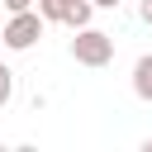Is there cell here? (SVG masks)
Masks as SVG:
<instances>
[{"mask_svg":"<svg viewBox=\"0 0 152 152\" xmlns=\"http://www.w3.org/2000/svg\"><path fill=\"white\" fill-rule=\"evenodd\" d=\"M142 24H152V0H142Z\"/></svg>","mask_w":152,"mask_h":152,"instance_id":"ba28073f","label":"cell"},{"mask_svg":"<svg viewBox=\"0 0 152 152\" xmlns=\"http://www.w3.org/2000/svg\"><path fill=\"white\" fill-rule=\"evenodd\" d=\"M90 5H95V10H114L119 0H90Z\"/></svg>","mask_w":152,"mask_h":152,"instance_id":"52a82bcc","label":"cell"},{"mask_svg":"<svg viewBox=\"0 0 152 152\" xmlns=\"http://www.w3.org/2000/svg\"><path fill=\"white\" fill-rule=\"evenodd\" d=\"M43 24H71V28H86L90 24V0H33Z\"/></svg>","mask_w":152,"mask_h":152,"instance_id":"3957f363","label":"cell"},{"mask_svg":"<svg viewBox=\"0 0 152 152\" xmlns=\"http://www.w3.org/2000/svg\"><path fill=\"white\" fill-rule=\"evenodd\" d=\"M0 5H5L10 14H14V10H33V0H0Z\"/></svg>","mask_w":152,"mask_h":152,"instance_id":"8992f818","label":"cell"},{"mask_svg":"<svg viewBox=\"0 0 152 152\" xmlns=\"http://www.w3.org/2000/svg\"><path fill=\"white\" fill-rule=\"evenodd\" d=\"M142 152H152V138H147V142H142Z\"/></svg>","mask_w":152,"mask_h":152,"instance_id":"9c48e42d","label":"cell"},{"mask_svg":"<svg viewBox=\"0 0 152 152\" xmlns=\"http://www.w3.org/2000/svg\"><path fill=\"white\" fill-rule=\"evenodd\" d=\"M10 95H14V71L0 62V104H10Z\"/></svg>","mask_w":152,"mask_h":152,"instance_id":"5b68a950","label":"cell"},{"mask_svg":"<svg viewBox=\"0 0 152 152\" xmlns=\"http://www.w3.org/2000/svg\"><path fill=\"white\" fill-rule=\"evenodd\" d=\"M133 95L152 104V52H142V57L133 62Z\"/></svg>","mask_w":152,"mask_h":152,"instance_id":"277c9868","label":"cell"},{"mask_svg":"<svg viewBox=\"0 0 152 152\" xmlns=\"http://www.w3.org/2000/svg\"><path fill=\"white\" fill-rule=\"evenodd\" d=\"M38 38H43V14H38V10H14L10 24H5V33H0V48H10V52H28Z\"/></svg>","mask_w":152,"mask_h":152,"instance_id":"7a4b0ae2","label":"cell"},{"mask_svg":"<svg viewBox=\"0 0 152 152\" xmlns=\"http://www.w3.org/2000/svg\"><path fill=\"white\" fill-rule=\"evenodd\" d=\"M71 57L81 62V66H109L114 62V38L104 33V28H76V38H71Z\"/></svg>","mask_w":152,"mask_h":152,"instance_id":"6da1fadb","label":"cell"}]
</instances>
